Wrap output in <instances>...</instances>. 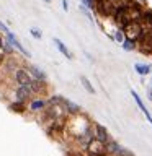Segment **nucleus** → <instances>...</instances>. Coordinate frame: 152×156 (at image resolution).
Segmentation results:
<instances>
[{
    "label": "nucleus",
    "instance_id": "obj_14",
    "mask_svg": "<svg viewBox=\"0 0 152 156\" xmlns=\"http://www.w3.org/2000/svg\"><path fill=\"white\" fill-rule=\"evenodd\" d=\"M80 83L83 85V88L90 93V94H95V88H93V85L90 83V80H88L87 76H83V75H80Z\"/></svg>",
    "mask_w": 152,
    "mask_h": 156
},
{
    "label": "nucleus",
    "instance_id": "obj_23",
    "mask_svg": "<svg viewBox=\"0 0 152 156\" xmlns=\"http://www.w3.org/2000/svg\"><path fill=\"white\" fill-rule=\"evenodd\" d=\"M62 8L66 10V12L69 10V3H67V0H62Z\"/></svg>",
    "mask_w": 152,
    "mask_h": 156
},
{
    "label": "nucleus",
    "instance_id": "obj_5",
    "mask_svg": "<svg viewBox=\"0 0 152 156\" xmlns=\"http://www.w3.org/2000/svg\"><path fill=\"white\" fill-rule=\"evenodd\" d=\"M61 106H62L64 112H66L67 115H72V117H75V115H78L82 112V107L80 106L75 104V102H72V101H69V99H62Z\"/></svg>",
    "mask_w": 152,
    "mask_h": 156
},
{
    "label": "nucleus",
    "instance_id": "obj_17",
    "mask_svg": "<svg viewBox=\"0 0 152 156\" xmlns=\"http://www.w3.org/2000/svg\"><path fill=\"white\" fill-rule=\"evenodd\" d=\"M124 39H126V36H124V33H123V29H118V31L115 33V41L116 42H124Z\"/></svg>",
    "mask_w": 152,
    "mask_h": 156
},
{
    "label": "nucleus",
    "instance_id": "obj_20",
    "mask_svg": "<svg viewBox=\"0 0 152 156\" xmlns=\"http://www.w3.org/2000/svg\"><path fill=\"white\" fill-rule=\"evenodd\" d=\"M31 34H33L36 39H41V31H38L36 28H31Z\"/></svg>",
    "mask_w": 152,
    "mask_h": 156
},
{
    "label": "nucleus",
    "instance_id": "obj_24",
    "mask_svg": "<svg viewBox=\"0 0 152 156\" xmlns=\"http://www.w3.org/2000/svg\"><path fill=\"white\" fill-rule=\"evenodd\" d=\"M0 49H3V39H2V36H0Z\"/></svg>",
    "mask_w": 152,
    "mask_h": 156
},
{
    "label": "nucleus",
    "instance_id": "obj_4",
    "mask_svg": "<svg viewBox=\"0 0 152 156\" xmlns=\"http://www.w3.org/2000/svg\"><path fill=\"white\" fill-rule=\"evenodd\" d=\"M15 98H17V101H21V102H26L33 98V91L29 85H25V86H18L17 90H15Z\"/></svg>",
    "mask_w": 152,
    "mask_h": 156
},
{
    "label": "nucleus",
    "instance_id": "obj_22",
    "mask_svg": "<svg viewBox=\"0 0 152 156\" xmlns=\"http://www.w3.org/2000/svg\"><path fill=\"white\" fill-rule=\"evenodd\" d=\"M3 63H5V54L0 52V65H3Z\"/></svg>",
    "mask_w": 152,
    "mask_h": 156
},
{
    "label": "nucleus",
    "instance_id": "obj_19",
    "mask_svg": "<svg viewBox=\"0 0 152 156\" xmlns=\"http://www.w3.org/2000/svg\"><path fill=\"white\" fill-rule=\"evenodd\" d=\"M83 5L92 10H95V5H97V0H83Z\"/></svg>",
    "mask_w": 152,
    "mask_h": 156
},
{
    "label": "nucleus",
    "instance_id": "obj_13",
    "mask_svg": "<svg viewBox=\"0 0 152 156\" xmlns=\"http://www.w3.org/2000/svg\"><path fill=\"white\" fill-rule=\"evenodd\" d=\"M10 109L15 111V112H18V114H23V112L26 111V104L21 102V101H15V102L10 104Z\"/></svg>",
    "mask_w": 152,
    "mask_h": 156
},
{
    "label": "nucleus",
    "instance_id": "obj_16",
    "mask_svg": "<svg viewBox=\"0 0 152 156\" xmlns=\"http://www.w3.org/2000/svg\"><path fill=\"white\" fill-rule=\"evenodd\" d=\"M136 72L139 73V75H147V73L150 72V65H141V63H137V65H136Z\"/></svg>",
    "mask_w": 152,
    "mask_h": 156
},
{
    "label": "nucleus",
    "instance_id": "obj_7",
    "mask_svg": "<svg viewBox=\"0 0 152 156\" xmlns=\"http://www.w3.org/2000/svg\"><path fill=\"white\" fill-rule=\"evenodd\" d=\"M95 138L98 140V141H101V143H108V141L111 140V136H110V133H108V130L105 129L103 125H100V124H97L95 125Z\"/></svg>",
    "mask_w": 152,
    "mask_h": 156
},
{
    "label": "nucleus",
    "instance_id": "obj_18",
    "mask_svg": "<svg viewBox=\"0 0 152 156\" xmlns=\"http://www.w3.org/2000/svg\"><path fill=\"white\" fill-rule=\"evenodd\" d=\"M2 51H3L5 54H12V52H13V46L7 41V42H3V49H2Z\"/></svg>",
    "mask_w": 152,
    "mask_h": 156
},
{
    "label": "nucleus",
    "instance_id": "obj_3",
    "mask_svg": "<svg viewBox=\"0 0 152 156\" xmlns=\"http://www.w3.org/2000/svg\"><path fill=\"white\" fill-rule=\"evenodd\" d=\"M13 78H15V81L18 83V86L29 85V83H31V80H33L26 68H17V70L13 72Z\"/></svg>",
    "mask_w": 152,
    "mask_h": 156
},
{
    "label": "nucleus",
    "instance_id": "obj_6",
    "mask_svg": "<svg viewBox=\"0 0 152 156\" xmlns=\"http://www.w3.org/2000/svg\"><path fill=\"white\" fill-rule=\"evenodd\" d=\"M5 36H7V41H8L10 44H12V46H13L15 49H17V51H20V52L23 54V55H26V57H31V54H29V52L26 51V49H25V47L21 46V42L18 41L17 36H15L13 33H10V31H8L7 34H5Z\"/></svg>",
    "mask_w": 152,
    "mask_h": 156
},
{
    "label": "nucleus",
    "instance_id": "obj_9",
    "mask_svg": "<svg viewBox=\"0 0 152 156\" xmlns=\"http://www.w3.org/2000/svg\"><path fill=\"white\" fill-rule=\"evenodd\" d=\"M28 73L31 75V78L34 80H41V81H46V73H44L41 68H38L36 65H28Z\"/></svg>",
    "mask_w": 152,
    "mask_h": 156
},
{
    "label": "nucleus",
    "instance_id": "obj_10",
    "mask_svg": "<svg viewBox=\"0 0 152 156\" xmlns=\"http://www.w3.org/2000/svg\"><path fill=\"white\" fill-rule=\"evenodd\" d=\"M131 94H132V98H134V101H136V104H137V106H139V109H141L142 112H144V115H146V119H147V120H149V122H150V124H152V115H150V112H149V109H147V107L144 106V102H142V99H141V98H139V94H137V93H136V91H131Z\"/></svg>",
    "mask_w": 152,
    "mask_h": 156
},
{
    "label": "nucleus",
    "instance_id": "obj_11",
    "mask_svg": "<svg viewBox=\"0 0 152 156\" xmlns=\"http://www.w3.org/2000/svg\"><path fill=\"white\" fill-rule=\"evenodd\" d=\"M48 106V99H44V98H34V99L29 101V109L31 111H43L44 107Z\"/></svg>",
    "mask_w": 152,
    "mask_h": 156
},
{
    "label": "nucleus",
    "instance_id": "obj_15",
    "mask_svg": "<svg viewBox=\"0 0 152 156\" xmlns=\"http://www.w3.org/2000/svg\"><path fill=\"white\" fill-rule=\"evenodd\" d=\"M123 49L124 51H134L136 49V41H131V39H124V42H123Z\"/></svg>",
    "mask_w": 152,
    "mask_h": 156
},
{
    "label": "nucleus",
    "instance_id": "obj_1",
    "mask_svg": "<svg viewBox=\"0 0 152 156\" xmlns=\"http://www.w3.org/2000/svg\"><path fill=\"white\" fill-rule=\"evenodd\" d=\"M123 33H124L126 39H131V41H139L141 36L144 34V29H142L139 21H131L127 23L124 28H123Z\"/></svg>",
    "mask_w": 152,
    "mask_h": 156
},
{
    "label": "nucleus",
    "instance_id": "obj_25",
    "mask_svg": "<svg viewBox=\"0 0 152 156\" xmlns=\"http://www.w3.org/2000/svg\"><path fill=\"white\" fill-rule=\"evenodd\" d=\"M44 2H46V3H49V2H51V0H44Z\"/></svg>",
    "mask_w": 152,
    "mask_h": 156
},
{
    "label": "nucleus",
    "instance_id": "obj_21",
    "mask_svg": "<svg viewBox=\"0 0 152 156\" xmlns=\"http://www.w3.org/2000/svg\"><path fill=\"white\" fill-rule=\"evenodd\" d=\"M80 10H82V12H83V13H85V15H87V16H88V18H90V20H92V15H90V13H88V10H87L85 7H80Z\"/></svg>",
    "mask_w": 152,
    "mask_h": 156
},
{
    "label": "nucleus",
    "instance_id": "obj_12",
    "mask_svg": "<svg viewBox=\"0 0 152 156\" xmlns=\"http://www.w3.org/2000/svg\"><path fill=\"white\" fill-rule=\"evenodd\" d=\"M52 41H54V44L57 46V49H59V51H61V54H62V55H66L67 58H70V60H72V58H74V55L70 54V51L67 49V46H66V44H64V42L61 41V39H57V37H54Z\"/></svg>",
    "mask_w": 152,
    "mask_h": 156
},
{
    "label": "nucleus",
    "instance_id": "obj_2",
    "mask_svg": "<svg viewBox=\"0 0 152 156\" xmlns=\"http://www.w3.org/2000/svg\"><path fill=\"white\" fill-rule=\"evenodd\" d=\"M87 151L88 154H93V156H106V148H105V143H101V141H98L97 138H93L90 143L87 146Z\"/></svg>",
    "mask_w": 152,
    "mask_h": 156
},
{
    "label": "nucleus",
    "instance_id": "obj_8",
    "mask_svg": "<svg viewBox=\"0 0 152 156\" xmlns=\"http://www.w3.org/2000/svg\"><path fill=\"white\" fill-rule=\"evenodd\" d=\"M29 88H31V91H33V94H44L48 90V86H46V81H41V80H31V83H29Z\"/></svg>",
    "mask_w": 152,
    "mask_h": 156
}]
</instances>
